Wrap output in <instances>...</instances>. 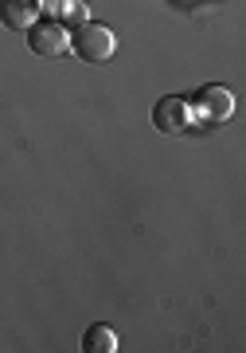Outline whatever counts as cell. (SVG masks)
Instances as JSON below:
<instances>
[{
	"instance_id": "5b68a950",
	"label": "cell",
	"mask_w": 246,
	"mask_h": 353,
	"mask_svg": "<svg viewBox=\"0 0 246 353\" xmlns=\"http://www.w3.org/2000/svg\"><path fill=\"white\" fill-rule=\"evenodd\" d=\"M43 12V0H0V20L12 32H27Z\"/></svg>"
},
{
	"instance_id": "7a4b0ae2",
	"label": "cell",
	"mask_w": 246,
	"mask_h": 353,
	"mask_svg": "<svg viewBox=\"0 0 246 353\" xmlns=\"http://www.w3.org/2000/svg\"><path fill=\"white\" fill-rule=\"evenodd\" d=\"M27 48L36 55H43V59H55V55H63L71 48V28L63 20H36L27 28Z\"/></svg>"
},
{
	"instance_id": "8992f818",
	"label": "cell",
	"mask_w": 246,
	"mask_h": 353,
	"mask_svg": "<svg viewBox=\"0 0 246 353\" xmlns=\"http://www.w3.org/2000/svg\"><path fill=\"white\" fill-rule=\"evenodd\" d=\"M82 350L87 353H118V334L110 326H90L87 338H82Z\"/></svg>"
},
{
	"instance_id": "277c9868",
	"label": "cell",
	"mask_w": 246,
	"mask_h": 353,
	"mask_svg": "<svg viewBox=\"0 0 246 353\" xmlns=\"http://www.w3.org/2000/svg\"><path fill=\"white\" fill-rule=\"evenodd\" d=\"M192 110L203 118V122H227L234 114V94L227 87H203L196 94V106Z\"/></svg>"
},
{
	"instance_id": "3957f363",
	"label": "cell",
	"mask_w": 246,
	"mask_h": 353,
	"mask_svg": "<svg viewBox=\"0 0 246 353\" xmlns=\"http://www.w3.org/2000/svg\"><path fill=\"white\" fill-rule=\"evenodd\" d=\"M192 122H196V110H192V102L188 99H160L157 106H153V126L160 130V134H184V130H192Z\"/></svg>"
},
{
	"instance_id": "6da1fadb",
	"label": "cell",
	"mask_w": 246,
	"mask_h": 353,
	"mask_svg": "<svg viewBox=\"0 0 246 353\" xmlns=\"http://www.w3.org/2000/svg\"><path fill=\"white\" fill-rule=\"evenodd\" d=\"M71 48L82 63H110L118 51V36L106 24H90L82 20L78 28H71Z\"/></svg>"
}]
</instances>
